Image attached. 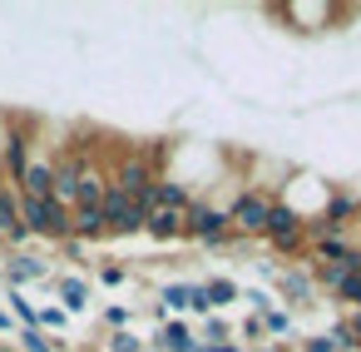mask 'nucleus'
Listing matches in <instances>:
<instances>
[{
    "label": "nucleus",
    "instance_id": "14",
    "mask_svg": "<svg viewBox=\"0 0 361 352\" xmlns=\"http://www.w3.org/2000/svg\"><path fill=\"white\" fill-rule=\"evenodd\" d=\"M193 342H198V337H193V327H188L183 317H164V322H159V332L149 337V347H154V352H188Z\"/></svg>",
    "mask_w": 361,
    "mask_h": 352
},
{
    "label": "nucleus",
    "instance_id": "13",
    "mask_svg": "<svg viewBox=\"0 0 361 352\" xmlns=\"http://www.w3.org/2000/svg\"><path fill=\"white\" fill-rule=\"evenodd\" d=\"M50 189H55V169H50V159H30L25 174L16 179V194H20V199H50Z\"/></svg>",
    "mask_w": 361,
    "mask_h": 352
},
{
    "label": "nucleus",
    "instance_id": "31",
    "mask_svg": "<svg viewBox=\"0 0 361 352\" xmlns=\"http://www.w3.org/2000/svg\"><path fill=\"white\" fill-rule=\"evenodd\" d=\"M297 352H336V347L326 342V332H312V337H302V342H297Z\"/></svg>",
    "mask_w": 361,
    "mask_h": 352
},
{
    "label": "nucleus",
    "instance_id": "20",
    "mask_svg": "<svg viewBox=\"0 0 361 352\" xmlns=\"http://www.w3.org/2000/svg\"><path fill=\"white\" fill-rule=\"evenodd\" d=\"M262 332H267V342H272V337L302 342V332H297V312H292V307H272V312H262Z\"/></svg>",
    "mask_w": 361,
    "mask_h": 352
},
{
    "label": "nucleus",
    "instance_id": "4",
    "mask_svg": "<svg viewBox=\"0 0 361 352\" xmlns=\"http://www.w3.org/2000/svg\"><path fill=\"white\" fill-rule=\"evenodd\" d=\"M262 238H267L277 253H302V209L272 204V209H267V223H262Z\"/></svg>",
    "mask_w": 361,
    "mask_h": 352
},
{
    "label": "nucleus",
    "instance_id": "29",
    "mask_svg": "<svg viewBox=\"0 0 361 352\" xmlns=\"http://www.w3.org/2000/svg\"><path fill=\"white\" fill-rule=\"evenodd\" d=\"M99 283L119 288V283H129V268H124V263H104V268H99Z\"/></svg>",
    "mask_w": 361,
    "mask_h": 352
},
{
    "label": "nucleus",
    "instance_id": "34",
    "mask_svg": "<svg viewBox=\"0 0 361 352\" xmlns=\"http://www.w3.org/2000/svg\"><path fill=\"white\" fill-rule=\"evenodd\" d=\"M252 352H287V342H262V347H252Z\"/></svg>",
    "mask_w": 361,
    "mask_h": 352
},
{
    "label": "nucleus",
    "instance_id": "17",
    "mask_svg": "<svg viewBox=\"0 0 361 352\" xmlns=\"http://www.w3.org/2000/svg\"><path fill=\"white\" fill-rule=\"evenodd\" d=\"M70 238H104V213H99V204L70 209Z\"/></svg>",
    "mask_w": 361,
    "mask_h": 352
},
{
    "label": "nucleus",
    "instance_id": "30",
    "mask_svg": "<svg viewBox=\"0 0 361 352\" xmlns=\"http://www.w3.org/2000/svg\"><path fill=\"white\" fill-rule=\"evenodd\" d=\"M129 317H134V312H129L124 303H114V307H104V322H109L114 332H124V327H129Z\"/></svg>",
    "mask_w": 361,
    "mask_h": 352
},
{
    "label": "nucleus",
    "instance_id": "28",
    "mask_svg": "<svg viewBox=\"0 0 361 352\" xmlns=\"http://www.w3.org/2000/svg\"><path fill=\"white\" fill-rule=\"evenodd\" d=\"M326 6H287V20H326Z\"/></svg>",
    "mask_w": 361,
    "mask_h": 352
},
{
    "label": "nucleus",
    "instance_id": "25",
    "mask_svg": "<svg viewBox=\"0 0 361 352\" xmlns=\"http://www.w3.org/2000/svg\"><path fill=\"white\" fill-rule=\"evenodd\" d=\"M144 347H149V342L134 337L129 327H124V332H109V352H144Z\"/></svg>",
    "mask_w": 361,
    "mask_h": 352
},
{
    "label": "nucleus",
    "instance_id": "5",
    "mask_svg": "<svg viewBox=\"0 0 361 352\" xmlns=\"http://www.w3.org/2000/svg\"><path fill=\"white\" fill-rule=\"evenodd\" d=\"M267 209H272V199H267L262 189H243V194L228 204V223H233V233H238V238H252V233H262V223H267Z\"/></svg>",
    "mask_w": 361,
    "mask_h": 352
},
{
    "label": "nucleus",
    "instance_id": "1",
    "mask_svg": "<svg viewBox=\"0 0 361 352\" xmlns=\"http://www.w3.org/2000/svg\"><path fill=\"white\" fill-rule=\"evenodd\" d=\"M183 238H193V243H203V248H223V243L233 238L228 209H218V204H198V199H193V209L183 213Z\"/></svg>",
    "mask_w": 361,
    "mask_h": 352
},
{
    "label": "nucleus",
    "instance_id": "2",
    "mask_svg": "<svg viewBox=\"0 0 361 352\" xmlns=\"http://www.w3.org/2000/svg\"><path fill=\"white\" fill-rule=\"evenodd\" d=\"M154 179H159V169H154V159H149L144 149L119 154V164L109 169V189H119L124 199H139L144 189H154Z\"/></svg>",
    "mask_w": 361,
    "mask_h": 352
},
{
    "label": "nucleus",
    "instance_id": "27",
    "mask_svg": "<svg viewBox=\"0 0 361 352\" xmlns=\"http://www.w3.org/2000/svg\"><path fill=\"white\" fill-rule=\"evenodd\" d=\"M65 322H70V317H65V307H40V312H35V327H50V332H65Z\"/></svg>",
    "mask_w": 361,
    "mask_h": 352
},
{
    "label": "nucleus",
    "instance_id": "9",
    "mask_svg": "<svg viewBox=\"0 0 361 352\" xmlns=\"http://www.w3.org/2000/svg\"><path fill=\"white\" fill-rule=\"evenodd\" d=\"M25 164H30V124L25 119H16L11 124V134L0 139V179H20L25 174Z\"/></svg>",
    "mask_w": 361,
    "mask_h": 352
},
{
    "label": "nucleus",
    "instance_id": "8",
    "mask_svg": "<svg viewBox=\"0 0 361 352\" xmlns=\"http://www.w3.org/2000/svg\"><path fill=\"white\" fill-rule=\"evenodd\" d=\"M50 169H55V189H50V199L65 204V209H75V189H80V179H85V169H90V149H70V154L50 159Z\"/></svg>",
    "mask_w": 361,
    "mask_h": 352
},
{
    "label": "nucleus",
    "instance_id": "7",
    "mask_svg": "<svg viewBox=\"0 0 361 352\" xmlns=\"http://www.w3.org/2000/svg\"><path fill=\"white\" fill-rule=\"evenodd\" d=\"M277 298L292 307V312H307V307H317V283H312V268L307 263H287L282 273H277Z\"/></svg>",
    "mask_w": 361,
    "mask_h": 352
},
{
    "label": "nucleus",
    "instance_id": "19",
    "mask_svg": "<svg viewBox=\"0 0 361 352\" xmlns=\"http://www.w3.org/2000/svg\"><path fill=\"white\" fill-rule=\"evenodd\" d=\"M154 199H159V209H173V213H188L193 209L188 184H173V179H154Z\"/></svg>",
    "mask_w": 361,
    "mask_h": 352
},
{
    "label": "nucleus",
    "instance_id": "22",
    "mask_svg": "<svg viewBox=\"0 0 361 352\" xmlns=\"http://www.w3.org/2000/svg\"><path fill=\"white\" fill-rule=\"evenodd\" d=\"M198 342H208V347H223V342H233V327H228L218 312H208V317H203V337H198Z\"/></svg>",
    "mask_w": 361,
    "mask_h": 352
},
{
    "label": "nucleus",
    "instance_id": "26",
    "mask_svg": "<svg viewBox=\"0 0 361 352\" xmlns=\"http://www.w3.org/2000/svg\"><path fill=\"white\" fill-rule=\"evenodd\" d=\"M11 312H16L25 327H35V312H40V307H35V303H25V293H16V288H11Z\"/></svg>",
    "mask_w": 361,
    "mask_h": 352
},
{
    "label": "nucleus",
    "instance_id": "11",
    "mask_svg": "<svg viewBox=\"0 0 361 352\" xmlns=\"http://www.w3.org/2000/svg\"><path fill=\"white\" fill-rule=\"evenodd\" d=\"M0 278H6L16 293L25 288V283H45L50 278V268H45V258H30V253H11L6 263H0Z\"/></svg>",
    "mask_w": 361,
    "mask_h": 352
},
{
    "label": "nucleus",
    "instance_id": "32",
    "mask_svg": "<svg viewBox=\"0 0 361 352\" xmlns=\"http://www.w3.org/2000/svg\"><path fill=\"white\" fill-rule=\"evenodd\" d=\"M252 268H257V278H267V283H277V273H282L272 258H252Z\"/></svg>",
    "mask_w": 361,
    "mask_h": 352
},
{
    "label": "nucleus",
    "instance_id": "35",
    "mask_svg": "<svg viewBox=\"0 0 361 352\" xmlns=\"http://www.w3.org/2000/svg\"><path fill=\"white\" fill-rule=\"evenodd\" d=\"M0 189H6V179H0Z\"/></svg>",
    "mask_w": 361,
    "mask_h": 352
},
{
    "label": "nucleus",
    "instance_id": "21",
    "mask_svg": "<svg viewBox=\"0 0 361 352\" xmlns=\"http://www.w3.org/2000/svg\"><path fill=\"white\" fill-rule=\"evenodd\" d=\"M55 293H60L65 312H85L90 307V283L85 278H55Z\"/></svg>",
    "mask_w": 361,
    "mask_h": 352
},
{
    "label": "nucleus",
    "instance_id": "6",
    "mask_svg": "<svg viewBox=\"0 0 361 352\" xmlns=\"http://www.w3.org/2000/svg\"><path fill=\"white\" fill-rule=\"evenodd\" d=\"M99 213H104V233H114V238L144 233V213H139V204H134V199H124L119 189H104Z\"/></svg>",
    "mask_w": 361,
    "mask_h": 352
},
{
    "label": "nucleus",
    "instance_id": "10",
    "mask_svg": "<svg viewBox=\"0 0 361 352\" xmlns=\"http://www.w3.org/2000/svg\"><path fill=\"white\" fill-rule=\"evenodd\" d=\"M238 293H243V283H233V278H208V283H193V303H188V312L208 317V312H218V307L238 303Z\"/></svg>",
    "mask_w": 361,
    "mask_h": 352
},
{
    "label": "nucleus",
    "instance_id": "36",
    "mask_svg": "<svg viewBox=\"0 0 361 352\" xmlns=\"http://www.w3.org/2000/svg\"><path fill=\"white\" fill-rule=\"evenodd\" d=\"M144 352H154V347H144Z\"/></svg>",
    "mask_w": 361,
    "mask_h": 352
},
{
    "label": "nucleus",
    "instance_id": "3",
    "mask_svg": "<svg viewBox=\"0 0 361 352\" xmlns=\"http://www.w3.org/2000/svg\"><path fill=\"white\" fill-rule=\"evenodd\" d=\"M20 223L40 238H70V209L55 199H20Z\"/></svg>",
    "mask_w": 361,
    "mask_h": 352
},
{
    "label": "nucleus",
    "instance_id": "33",
    "mask_svg": "<svg viewBox=\"0 0 361 352\" xmlns=\"http://www.w3.org/2000/svg\"><path fill=\"white\" fill-rule=\"evenodd\" d=\"M346 332H351V337L361 342V312H356V307H351V317H346Z\"/></svg>",
    "mask_w": 361,
    "mask_h": 352
},
{
    "label": "nucleus",
    "instance_id": "23",
    "mask_svg": "<svg viewBox=\"0 0 361 352\" xmlns=\"http://www.w3.org/2000/svg\"><path fill=\"white\" fill-rule=\"evenodd\" d=\"M238 303H247V317H262V312H272L277 303H272V293H262V288H243L238 293Z\"/></svg>",
    "mask_w": 361,
    "mask_h": 352
},
{
    "label": "nucleus",
    "instance_id": "24",
    "mask_svg": "<svg viewBox=\"0 0 361 352\" xmlns=\"http://www.w3.org/2000/svg\"><path fill=\"white\" fill-rule=\"evenodd\" d=\"M16 342H20V352H60V342H50L40 327H20V337H16Z\"/></svg>",
    "mask_w": 361,
    "mask_h": 352
},
{
    "label": "nucleus",
    "instance_id": "16",
    "mask_svg": "<svg viewBox=\"0 0 361 352\" xmlns=\"http://www.w3.org/2000/svg\"><path fill=\"white\" fill-rule=\"evenodd\" d=\"M188 303H193V283H164L159 288V298H154V317H178V312H188Z\"/></svg>",
    "mask_w": 361,
    "mask_h": 352
},
{
    "label": "nucleus",
    "instance_id": "12",
    "mask_svg": "<svg viewBox=\"0 0 361 352\" xmlns=\"http://www.w3.org/2000/svg\"><path fill=\"white\" fill-rule=\"evenodd\" d=\"M0 238H6L11 248H20L25 238H30V228L20 223V194L6 184V189H0Z\"/></svg>",
    "mask_w": 361,
    "mask_h": 352
},
{
    "label": "nucleus",
    "instance_id": "18",
    "mask_svg": "<svg viewBox=\"0 0 361 352\" xmlns=\"http://www.w3.org/2000/svg\"><path fill=\"white\" fill-rule=\"evenodd\" d=\"M144 233L159 238V243H173V238H183V213H173V209H154V213L144 218Z\"/></svg>",
    "mask_w": 361,
    "mask_h": 352
},
{
    "label": "nucleus",
    "instance_id": "15",
    "mask_svg": "<svg viewBox=\"0 0 361 352\" xmlns=\"http://www.w3.org/2000/svg\"><path fill=\"white\" fill-rule=\"evenodd\" d=\"M361 213V199L356 194H346V189H336V194H326L322 199V218L326 223H336V228H351V218Z\"/></svg>",
    "mask_w": 361,
    "mask_h": 352
}]
</instances>
